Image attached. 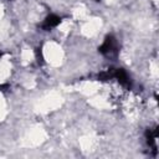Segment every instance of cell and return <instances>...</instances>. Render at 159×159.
Masks as SVG:
<instances>
[{
  "instance_id": "1",
  "label": "cell",
  "mask_w": 159,
  "mask_h": 159,
  "mask_svg": "<svg viewBox=\"0 0 159 159\" xmlns=\"http://www.w3.org/2000/svg\"><path fill=\"white\" fill-rule=\"evenodd\" d=\"M117 48H118V46H117L116 40L113 37H107L106 41L103 42L102 47H101V51L106 56H113L117 53Z\"/></svg>"
},
{
  "instance_id": "2",
  "label": "cell",
  "mask_w": 159,
  "mask_h": 159,
  "mask_svg": "<svg viewBox=\"0 0 159 159\" xmlns=\"http://www.w3.org/2000/svg\"><path fill=\"white\" fill-rule=\"evenodd\" d=\"M58 22H60V19H58L57 16H55V15H51V16H48V17L45 20V25H43V26H45L46 29H51V27L57 26Z\"/></svg>"
}]
</instances>
